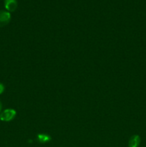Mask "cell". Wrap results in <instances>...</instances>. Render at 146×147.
<instances>
[{
    "instance_id": "obj_1",
    "label": "cell",
    "mask_w": 146,
    "mask_h": 147,
    "mask_svg": "<svg viewBox=\"0 0 146 147\" xmlns=\"http://www.w3.org/2000/svg\"><path fill=\"white\" fill-rule=\"evenodd\" d=\"M16 115H17V112L14 109H6V110L3 111L1 113H0V120L1 121L5 122L11 121L15 118Z\"/></svg>"
},
{
    "instance_id": "obj_2",
    "label": "cell",
    "mask_w": 146,
    "mask_h": 147,
    "mask_svg": "<svg viewBox=\"0 0 146 147\" xmlns=\"http://www.w3.org/2000/svg\"><path fill=\"white\" fill-rule=\"evenodd\" d=\"M11 20V14L9 11L0 10V27L6 26Z\"/></svg>"
},
{
    "instance_id": "obj_3",
    "label": "cell",
    "mask_w": 146,
    "mask_h": 147,
    "mask_svg": "<svg viewBox=\"0 0 146 147\" xmlns=\"http://www.w3.org/2000/svg\"><path fill=\"white\" fill-rule=\"evenodd\" d=\"M4 7L9 11H14L17 7V0H4Z\"/></svg>"
},
{
    "instance_id": "obj_4",
    "label": "cell",
    "mask_w": 146,
    "mask_h": 147,
    "mask_svg": "<svg viewBox=\"0 0 146 147\" xmlns=\"http://www.w3.org/2000/svg\"><path fill=\"white\" fill-rule=\"evenodd\" d=\"M140 143V138L138 135H133L128 142L129 147H138Z\"/></svg>"
},
{
    "instance_id": "obj_5",
    "label": "cell",
    "mask_w": 146,
    "mask_h": 147,
    "mask_svg": "<svg viewBox=\"0 0 146 147\" xmlns=\"http://www.w3.org/2000/svg\"><path fill=\"white\" fill-rule=\"evenodd\" d=\"M37 140L41 144H45L51 141V136L46 134H39L37 136Z\"/></svg>"
},
{
    "instance_id": "obj_6",
    "label": "cell",
    "mask_w": 146,
    "mask_h": 147,
    "mask_svg": "<svg viewBox=\"0 0 146 147\" xmlns=\"http://www.w3.org/2000/svg\"><path fill=\"white\" fill-rule=\"evenodd\" d=\"M4 90V85H3L2 83H0V94H1V93H3Z\"/></svg>"
},
{
    "instance_id": "obj_7",
    "label": "cell",
    "mask_w": 146,
    "mask_h": 147,
    "mask_svg": "<svg viewBox=\"0 0 146 147\" xmlns=\"http://www.w3.org/2000/svg\"><path fill=\"white\" fill-rule=\"evenodd\" d=\"M1 107H2V105H1V101H0V112H1Z\"/></svg>"
}]
</instances>
